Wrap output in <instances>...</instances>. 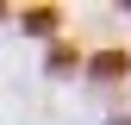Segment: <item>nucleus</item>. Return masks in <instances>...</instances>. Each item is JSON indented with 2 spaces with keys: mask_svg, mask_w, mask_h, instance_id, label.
Segmentation results:
<instances>
[{
  "mask_svg": "<svg viewBox=\"0 0 131 125\" xmlns=\"http://www.w3.org/2000/svg\"><path fill=\"white\" fill-rule=\"evenodd\" d=\"M125 69H131L125 50H100V56H94V75H125Z\"/></svg>",
  "mask_w": 131,
  "mask_h": 125,
  "instance_id": "f257e3e1",
  "label": "nucleus"
},
{
  "mask_svg": "<svg viewBox=\"0 0 131 125\" xmlns=\"http://www.w3.org/2000/svg\"><path fill=\"white\" fill-rule=\"evenodd\" d=\"M25 25H31V31H50V25H56V13H50V6H38V13H25Z\"/></svg>",
  "mask_w": 131,
  "mask_h": 125,
  "instance_id": "f03ea898",
  "label": "nucleus"
}]
</instances>
